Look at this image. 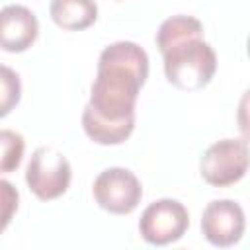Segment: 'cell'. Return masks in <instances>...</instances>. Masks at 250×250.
I'll return each mask as SVG.
<instances>
[{"label": "cell", "instance_id": "cell-1", "mask_svg": "<svg viewBox=\"0 0 250 250\" xmlns=\"http://www.w3.org/2000/svg\"><path fill=\"white\" fill-rule=\"evenodd\" d=\"M148 78V55L133 41L107 45L98 59L90 102L82 111L84 133L98 145H121L135 129V105Z\"/></svg>", "mask_w": 250, "mask_h": 250}, {"label": "cell", "instance_id": "cell-2", "mask_svg": "<svg viewBox=\"0 0 250 250\" xmlns=\"http://www.w3.org/2000/svg\"><path fill=\"white\" fill-rule=\"evenodd\" d=\"M156 47L164 59L166 80L178 90L205 88L215 70L217 55L203 39V23L193 16H172L156 31Z\"/></svg>", "mask_w": 250, "mask_h": 250}, {"label": "cell", "instance_id": "cell-3", "mask_svg": "<svg viewBox=\"0 0 250 250\" xmlns=\"http://www.w3.org/2000/svg\"><path fill=\"white\" fill-rule=\"evenodd\" d=\"M70 180L72 168L61 150L53 146H39L33 150L25 170V184L37 199L51 201L61 197L68 189Z\"/></svg>", "mask_w": 250, "mask_h": 250}, {"label": "cell", "instance_id": "cell-4", "mask_svg": "<svg viewBox=\"0 0 250 250\" xmlns=\"http://www.w3.org/2000/svg\"><path fill=\"white\" fill-rule=\"evenodd\" d=\"M248 170V145L244 139H221L207 146L199 160L201 178L215 188L240 182Z\"/></svg>", "mask_w": 250, "mask_h": 250}, {"label": "cell", "instance_id": "cell-5", "mask_svg": "<svg viewBox=\"0 0 250 250\" xmlns=\"http://www.w3.org/2000/svg\"><path fill=\"white\" fill-rule=\"evenodd\" d=\"M189 227V213L178 199H156L141 215L139 232L152 246L178 242Z\"/></svg>", "mask_w": 250, "mask_h": 250}, {"label": "cell", "instance_id": "cell-6", "mask_svg": "<svg viewBox=\"0 0 250 250\" xmlns=\"http://www.w3.org/2000/svg\"><path fill=\"white\" fill-rule=\"evenodd\" d=\"M92 193L104 211L111 215H129L141 203L143 186L131 170L113 166L98 174L92 186Z\"/></svg>", "mask_w": 250, "mask_h": 250}, {"label": "cell", "instance_id": "cell-7", "mask_svg": "<svg viewBox=\"0 0 250 250\" xmlns=\"http://www.w3.org/2000/svg\"><path fill=\"white\" fill-rule=\"evenodd\" d=\"M244 211L232 199H213L203 209L201 232L213 246L229 248L236 244L244 234Z\"/></svg>", "mask_w": 250, "mask_h": 250}, {"label": "cell", "instance_id": "cell-8", "mask_svg": "<svg viewBox=\"0 0 250 250\" xmlns=\"http://www.w3.org/2000/svg\"><path fill=\"white\" fill-rule=\"evenodd\" d=\"M39 35V21L35 14L21 6L10 4L0 10V49L8 53L27 51Z\"/></svg>", "mask_w": 250, "mask_h": 250}, {"label": "cell", "instance_id": "cell-9", "mask_svg": "<svg viewBox=\"0 0 250 250\" xmlns=\"http://www.w3.org/2000/svg\"><path fill=\"white\" fill-rule=\"evenodd\" d=\"M49 16L61 29L82 31L98 20V4L94 0H51Z\"/></svg>", "mask_w": 250, "mask_h": 250}, {"label": "cell", "instance_id": "cell-10", "mask_svg": "<svg viewBox=\"0 0 250 250\" xmlns=\"http://www.w3.org/2000/svg\"><path fill=\"white\" fill-rule=\"evenodd\" d=\"M25 141L12 129H0V174H10L21 164Z\"/></svg>", "mask_w": 250, "mask_h": 250}, {"label": "cell", "instance_id": "cell-11", "mask_svg": "<svg viewBox=\"0 0 250 250\" xmlns=\"http://www.w3.org/2000/svg\"><path fill=\"white\" fill-rule=\"evenodd\" d=\"M21 98V80L18 72L6 64H0V119L6 117Z\"/></svg>", "mask_w": 250, "mask_h": 250}, {"label": "cell", "instance_id": "cell-12", "mask_svg": "<svg viewBox=\"0 0 250 250\" xmlns=\"http://www.w3.org/2000/svg\"><path fill=\"white\" fill-rule=\"evenodd\" d=\"M20 203V193L16 186L8 180L0 178V234L6 230V227L12 223Z\"/></svg>", "mask_w": 250, "mask_h": 250}]
</instances>
